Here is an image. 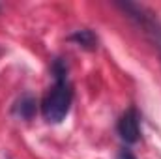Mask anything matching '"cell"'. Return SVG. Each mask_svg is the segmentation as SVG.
Wrapping results in <instances>:
<instances>
[{"label":"cell","mask_w":161,"mask_h":159,"mask_svg":"<svg viewBox=\"0 0 161 159\" xmlns=\"http://www.w3.org/2000/svg\"><path fill=\"white\" fill-rule=\"evenodd\" d=\"M0 54H2V49H0Z\"/></svg>","instance_id":"obj_7"},{"label":"cell","mask_w":161,"mask_h":159,"mask_svg":"<svg viewBox=\"0 0 161 159\" xmlns=\"http://www.w3.org/2000/svg\"><path fill=\"white\" fill-rule=\"evenodd\" d=\"M118 8H122L139 26H142L144 30H148V32H152V34H161V26L158 25V21H156V17L146 9V8H142V6H139V4H131V2H122L118 4Z\"/></svg>","instance_id":"obj_2"},{"label":"cell","mask_w":161,"mask_h":159,"mask_svg":"<svg viewBox=\"0 0 161 159\" xmlns=\"http://www.w3.org/2000/svg\"><path fill=\"white\" fill-rule=\"evenodd\" d=\"M118 135L124 142L135 144L141 139V125H139V114L135 109H127L122 118L118 120Z\"/></svg>","instance_id":"obj_3"},{"label":"cell","mask_w":161,"mask_h":159,"mask_svg":"<svg viewBox=\"0 0 161 159\" xmlns=\"http://www.w3.org/2000/svg\"><path fill=\"white\" fill-rule=\"evenodd\" d=\"M13 114L21 120H32L36 114V99L30 94H25L13 107Z\"/></svg>","instance_id":"obj_4"},{"label":"cell","mask_w":161,"mask_h":159,"mask_svg":"<svg viewBox=\"0 0 161 159\" xmlns=\"http://www.w3.org/2000/svg\"><path fill=\"white\" fill-rule=\"evenodd\" d=\"M116 159H137V157H135L129 150H120L118 156H116Z\"/></svg>","instance_id":"obj_6"},{"label":"cell","mask_w":161,"mask_h":159,"mask_svg":"<svg viewBox=\"0 0 161 159\" xmlns=\"http://www.w3.org/2000/svg\"><path fill=\"white\" fill-rule=\"evenodd\" d=\"M69 41L77 43L79 47L86 49V51H94V49H97V36H96L92 30H88V28H82V30L73 32V34L69 36Z\"/></svg>","instance_id":"obj_5"},{"label":"cell","mask_w":161,"mask_h":159,"mask_svg":"<svg viewBox=\"0 0 161 159\" xmlns=\"http://www.w3.org/2000/svg\"><path fill=\"white\" fill-rule=\"evenodd\" d=\"M53 71H54V77H56V84L43 97L41 112H43V118L49 123H60L69 112L73 92H71V86L68 82V69L60 60H54Z\"/></svg>","instance_id":"obj_1"}]
</instances>
